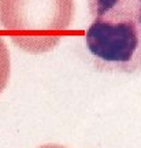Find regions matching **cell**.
I'll return each mask as SVG.
<instances>
[{
  "label": "cell",
  "instance_id": "cell-3",
  "mask_svg": "<svg viewBox=\"0 0 141 148\" xmlns=\"http://www.w3.org/2000/svg\"><path fill=\"white\" fill-rule=\"evenodd\" d=\"M10 77V52L0 34V93L4 90Z\"/></svg>",
  "mask_w": 141,
  "mask_h": 148
},
{
  "label": "cell",
  "instance_id": "cell-1",
  "mask_svg": "<svg viewBox=\"0 0 141 148\" xmlns=\"http://www.w3.org/2000/svg\"><path fill=\"white\" fill-rule=\"evenodd\" d=\"M85 44L94 67L141 73V0H88Z\"/></svg>",
  "mask_w": 141,
  "mask_h": 148
},
{
  "label": "cell",
  "instance_id": "cell-2",
  "mask_svg": "<svg viewBox=\"0 0 141 148\" xmlns=\"http://www.w3.org/2000/svg\"><path fill=\"white\" fill-rule=\"evenodd\" d=\"M74 11V0H0V23L16 47L44 53L68 33Z\"/></svg>",
  "mask_w": 141,
  "mask_h": 148
}]
</instances>
